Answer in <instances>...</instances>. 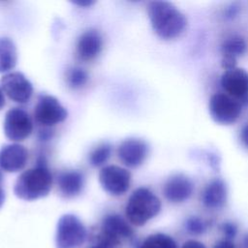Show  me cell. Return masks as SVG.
Returning a JSON list of instances; mask_svg holds the SVG:
<instances>
[{"label":"cell","mask_w":248,"mask_h":248,"mask_svg":"<svg viewBox=\"0 0 248 248\" xmlns=\"http://www.w3.org/2000/svg\"><path fill=\"white\" fill-rule=\"evenodd\" d=\"M133 230L129 224L117 214L107 215L101 225V231L97 236L98 245L102 248H115L121 238L131 237Z\"/></svg>","instance_id":"5"},{"label":"cell","mask_w":248,"mask_h":248,"mask_svg":"<svg viewBox=\"0 0 248 248\" xmlns=\"http://www.w3.org/2000/svg\"><path fill=\"white\" fill-rule=\"evenodd\" d=\"M161 210V201L148 188L140 187L130 196L125 214L129 222L135 226H143Z\"/></svg>","instance_id":"3"},{"label":"cell","mask_w":248,"mask_h":248,"mask_svg":"<svg viewBox=\"0 0 248 248\" xmlns=\"http://www.w3.org/2000/svg\"><path fill=\"white\" fill-rule=\"evenodd\" d=\"M148 151L149 147L143 140L130 138L120 143L117 149V155L125 166L137 168L145 161Z\"/></svg>","instance_id":"11"},{"label":"cell","mask_w":248,"mask_h":248,"mask_svg":"<svg viewBox=\"0 0 248 248\" xmlns=\"http://www.w3.org/2000/svg\"><path fill=\"white\" fill-rule=\"evenodd\" d=\"M5 190L3 188V174H2V171L0 170V208L2 207L4 202H5Z\"/></svg>","instance_id":"27"},{"label":"cell","mask_w":248,"mask_h":248,"mask_svg":"<svg viewBox=\"0 0 248 248\" xmlns=\"http://www.w3.org/2000/svg\"><path fill=\"white\" fill-rule=\"evenodd\" d=\"M103 48V37L93 28L87 29L80 34L77 42V54L83 61L95 59Z\"/></svg>","instance_id":"15"},{"label":"cell","mask_w":248,"mask_h":248,"mask_svg":"<svg viewBox=\"0 0 248 248\" xmlns=\"http://www.w3.org/2000/svg\"><path fill=\"white\" fill-rule=\"evenodd\" d=\"M94 3H95L94 1H78V2H74V4L78 5L80 7H90Z\"/></svg>","instance_id":"29"},{"label":"cell","mask_w":248,"mask_h":248,"mask_svg":"<svg viewBox=\"0 0 248 248\" xmlns=\"http://www.w3.org/2000/svg\"><path fill=\"white\" fill-rule=\"evenodd\" d=\"M240 139L243 144L248 148V126H244L240 132Z\"/></svg>","instance_id":"28"},{"label":"cell","mask_w":248,"mask_h":248,"mask_svg":"<svg viewBox=\"0 0 248 248\" xmlns=\"http://www.w3.org/2000/svg\"><path fill=\"white\" fill-rule=\"evenodd\" d=\"M111 145L108 142H104L95 147L89 154V162L93 167L103 166L109 159L111 155Z\"/></svg>","instance_id":"21"},{"label":"cell","mask_w":248,"mask_h":248,"mask_svg":"<svg viewBox=\"0 0 248 248\" xmlns=\"http://www.w3.org/2000/svg\"><path fill=\"white\" fill-rule=\"evenodd\" d=\"M140 248H177V244L171 236L159 232L147 236Z\"/></svg>","instance_id":"20"},{"label":"cell","mask_w":248,"mask_h":248,"mask_svg":"<svg viewBox=\"0 0 248 248\" xmlns=\"http://www.w3.org/2000/svg\"><path fill=\"white\" fill-rule=\"evenodd\" d=\"M182 248H206V247L202 242H200L198 240L190 239L183 243Z\"/></svg>","instance_id":"25"},{"label":"cell","mask_w":248,"mask_h":248,"mask_svg":"<svg viewBox=\"0 0 248 248\" xmlns=\"http://www.w3.org/2000/svg\"><path fill=\"white\" fill-rule=\"evenodd\" d=\"M211 118L218 124L231 125L234 123L241 114L240 103L224 93H216L211 96L208 104Z\"/></svg>","instance_id":"6"},{"label":"cell","mask_w":248,"mask_h":248,"mask_svg":"<svg viewBox=\"0 0 248 248\" xmlns=\"http://www.w3.org/2000/svg\"><path fill=\"white\" fill-rule=\"evenodd\" d=\"M28 159L27 149L18 143L4 145L0 149V169L7 172L22 170Z\"/></svg>","instance_id":"14"},{"label":"cell","mask_w":248,"mask_h":248,"mask_svg":"<svg viewBox=\"0 0 248 248\" xmlns=\"http://www.w3.org/2000/svg\"><path fill=\"white\" fill-rule=\"evenodd\" d=\"M244 246L245 248H248V233L244 237Z\"/></svg>","instance_id":"31"},{"label":"cell","mask_w":248,"mask_h":248,"mask_svg":"<svg viewBox=\"0 0 248 248\" xmlns=\"http://www.w3.org/2000/svg\"><path fill=\"white\" fill-rule=\"evenodd\" d=\"M5 136L13 141H21L28 138L33 131V123L29 114L22 108L9 109L4 119Z\"/></svg>","instance_id":"8"},{"label":"cell","mask_w":248,"mask_h":248,"mask_svg":"<svg viewBox=\"0 0 248 248\" xmlns=\"http://www.w3.org/2000/svg\"><path fill=\"white\" fill-rule=\"evenodd\" d=\"M67 82L72 88H80L82 87L88 80L87 72L79 67L71 68L66 76Z\"/></svg>","instance_id":"22"},{"label":"cell","mask_w":248,"mask_h":248,"mask_svg":"<svg viewBox=\"0 0 248 248\" xmlns=\"http://www.w3.org/2000/svg\"><path fill=\"white\" fill-rule=\"evenodd\" d=\"M17 51L15 43L9 38H0V73H7L15 68Z\"/></svg>","instance_id":"18"},{"label":"cell","mask_w":248,"mask_h":248,"mask_svg":"<svg viewBox=\"0 0 248 248\" xmlns=\"http://www.w3.org/2000/svg\"><path fill=\"white\" fill-rule=\"evenodd\" d=\"M68 116L67 109L51 95L39 97L34 108V118L42 126L50 127L63 122Z\"/></svg>","instance_id":"7"},{"label":"cell","mask_w":248,"mask_h":248,"mask_svg":"<svg viewBox=\"0 0 248 248\" xmlns=\"http://www.w3.org/2000/svg\"><path fill=\"white\" fill-rule=\"evenodd\" d=\"M5 106V97H4V92L2 88L0 87V110L4 108Z\"/></svg>","instance_id":"30"},{"label":"cell","mask_w":248,"mask_h":248,"mask_svg":"<svg viewBox=\"0 0 248 248\" xmlns=\"http://www.w3.org/2000/svg\"><path fill=\"white\" fill-rule=\"evenodd\" d=\"M0 83L3 92L16 103H27L32 97L33 85L20 72H12L4 75Z\"/></svg>","instance_id":"10"},{"label":"cell","mask_w":248,"mask_h":248,"mask_svg":"<svg viewBox=\"0 0 248 248\" xmlns=\"http://www.w3.org/2000/svg\"><path fill=\"white\" fill-rule=\"evenodd\" d=\"M147 15L154 32L164 40L180 36L187 25L185 16L173 4L167 1L149 2Z\"/></svg>","instance_id":"1"},{"label":"cell","mask_w":248,"mask_h":248,"mask_svg":"<svg viewBox=\"0 0 248 248\" xmlns=\"http://www.w3.org/2000/svg\"><path fill=\"white\" fill-rule=\"evenodd\" d=\"M194 191L192 180L183 173L171 175L165 183L163 193L165 198L171 202H183L187 201Z\"/></svg>","instance_id":"13"},{"label":"cell","mask_w":248,"mask_h":248,"mask_svg":"<svg viewBox=\"0 0 248 248\" xmlns=\"http://www.w3.org/2000/svg\"><path fill=\"white\" fill-rule=\"evenodd\" d=\"M52 186V175L45 162L23 171L14 187L15 195L24 201H34L48 195Z\"/></svg>","instance_id":"2"},{"label":"cell","mask_w":248,"mask_h":248,"mask_svg":"<svg viewBox=\"0 0 248 248\" xmlns=\"http://www.w3.org/2000/svg\"><path fill=\"white\" fill-rule=\"evenodd\" d=\"M228 189L226 183L220 179L215 178L207 183L202 194V204L209 209H219L227 202Z\"/></svg>","instance_id":"16"},{"label":"cell","mask_w":248,"mask_h":248,"mask_svg":"<svg viewBox=\"0 0 248 248\" xmlns=\"http://www.w3.org/2000/svg\"><path fill=\"white\" fill-rule=\"evenodd\" d=\"M86 229L82 222L73 214L60 217L56 227V248H79L86 238Z\"/></svg>","instance_id":"4"},{"label":"cell","mask_w":248,"mask_h":248,"mask_svg":"<svg viewBox=\"0 0 248 248\" xmlns=\"http://www.w3.org/2000/svg\"><path fill=\"white\" fill-rule=\"evenodd\" d=\"M91 248H102V247H99V246H93V247H91Z\"/></svg>","instance_id":"32"},{"label":"cell","mask_w":248,"mask_h":248,"mask_svg":"<svg viewBox=\"0 0 248 248\" xmlns=\"http://www.w3.org/2000/svg\"><path fill=\"white\" fill-rule=\"evenodd\" d=\"M186 230L192 234H202L206 229V223L198 216H191L185 222Z\"/></svg>","instance_id":"23"},{"label":"cell","mask_w":248,"mask_h":248,"mask_svg":"<svg viewBox=\"0 0 248 248\" xmlns=\"http://www.w3.org/2000/svg\"><path fill=\"white\" fill-rule=\"evenodd\" d=\"M99 181L102 188L109 195L121 196L130 188L131 173L124 168L109 165L100 170Z\"/></svg>","instance_id":"9"},{"label":"cell","mask_w":248,"mask_h":248,"mask_svg":"<svg viewBox=\"0 0 248 248\" xmlns=\"http://www.w3.org/2000/svg\"><path fill=\"white\" fill-rule=\"evenodd\" d=\"M222 232L226 237V239H232L235 237L236 233H237V227L235 226V224L232 223V222H226L222 225L221 227Z\"/></svg>","instance_id":"24"},{"label":"cell","mask_w":248,"mask_h":248,"mask_svg":"<svg viewBox=\"0 0 248 248\" xmlns=\"http://www.w3.org/2000/svg\"><path fill=\"white\" fill-rule=\"evenodd\" d=\"M57 186L65 198H74L83 189L84 176L77 170L61 171L57 175Z\"/></svg>","instance_id":"17"},{"label":"cell","mask_w":248,"mask_h":248,"mask_svg":"<svg viewBox=\"0 0 248 248\" xmlns=\"http://www.w3.org/2000/svg\"><path fill=\"white\" fill-rule=\"evenodd\" d=\"M221 85L229 96L234 99L248 97V72L241 68L226 70L221 77Z\"/></svg>","instance_id":"12"},{"label":"cell","mask_w":248,"mask_h":248,"mask_svg":"<svg viewBox=\"0 0 248 248\" xmlns=\"http://www.w3.org/2000/svg\"><path fill=\"white\" fill-rule=\"evenodd\" d=\"M247 50V43L240 35H232L224 40L221 45V53L223 58L235 60L243 55Z\"/></svg>","instance_id":"19"},{"label":"cell","mask_w":248,"mask_h":248,"mask_svg":"<svg viewBox=\"0 0 248 248\" xmlns=\"http://www.w3.org/2000/svg\"><path fill=\"white\" fill-rule=\"evenodd\" d=\"M213 248H236L235 245L229 239H222L215 243Z\"/></svg>","instance_id":"26"}]
</instances>
